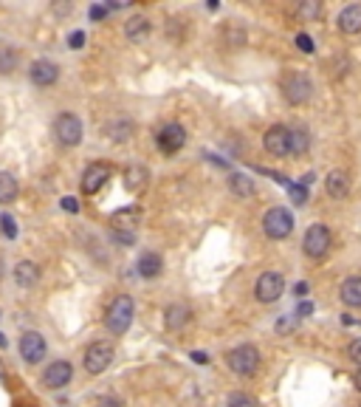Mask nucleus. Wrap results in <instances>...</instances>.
I'll use <instances>...</instances> for the list:
<instances>
[{"label": "nucleus", "instance_id": "1", "mask_svg": "<svg viewBox=\"0 0 361 407\" xmlns=\"http://www.w3.org/2000/svg\"><path fill=\"white\" fill-rule=\"evenodd\" d=\"M133 314H136L133 297H130V294H119V297L110 303L108 314H105V326H108L110 334L122 336V334L130 328V323H133Z\"/></svg>", "mask_w": 361, "mask_h": 407}, {"label": "nucleus", "instance_id": "2", "mask_svg": "<svg viewBox=\"0 0 361 407\" xmlns=\"http://www.w3.org/2000/svg\"><path fill=\"white\" fill-rule=\"evenodd\" d=\"M226 362L237 376H254L260 371V351L254 345H237L226 354Z\"/></svg>", "mask_w": 361, "mask_h": 407}, {"label": "nucleus", "instance_id": "3", "mask_svg": "<svg viewBox=\"0 0 361 407\" xmlns=\"http://www.w3.org/2000/svg\"><path fill=\"white\" fill-rule=\"evenodd\" d=\"M263 232L271 238V241H283L293 232V215H291L286 207H274L266 212L263 218Z\"/></svg>", "mask_w": 361, "mask_h": 407}, {"label": "nucleus", "instance_id": "4", "mask_svg": "<svg viewBox=\"0 0 361 407\" xmlns=\"http://www.w3.org/2000/svg\"><path fill=\"white\" fill-rule=\"evenodd\" d=\"M54 136H57L60 145L76 148V145L82 142V122H79V116H76V113H68V110L60 113L57 122H54Z\"/></svg>", "mask_w": 361, "mask_h": 407}, {"label": "nucleus", "instance_id": "5", "mask_svg": "<svg viewBox=\"0 0 361 407\" xmlns=\"http://www.w3.org/2000/svg\"><path fill=\"white\" fill-rule=\"evenodd\" d=\"M302 249H305V254H308V257L322 260V257L330 252V230H328L325 224H313V227L305 232Z\"/></svg>", "mask_w": 361, "mask_h": 407}, {"label": "nucleus", "instance_id": "6", "mask_svg": "<svg viewBox=\"0 0 361 407\" xmlns=\"http://www.w3.org/2000/svg\"><path fill=\"white\" fill-rule=\"evenodd\" d=\"M283 292H286V277H283L280 272H266V274H260V280H257V286H254V294H257L260 303H277V300L283 297Z\"/></svg>", "mask_w": 361, "mask_h": 407}, {"label": "nucleus", "instance_id": "7", "mask_svg": "<svg viewBox=\"0 0 361 407\" xmlns=\"http://www.w3.org/2000/svg\"><path fill=\"white\" fill-rule=\"evenodd\" d=\"M310 93H313V82L305 74H286L283 77V96L291 105H305L310 99Z\"/></svg>", "mask_w": 361, "mask_h": 407}, {"label": "nucleus", "instance_id": "8", "mask_svg": "<svg viewBox=\"0 0 361 407\" xmlns=\"http://www.w3.org/2000/svg\"><path fill=\"white\" fill-rule=\"evenodd\" d=\"M113 362V348L108 342H93L85 351V371L88 373H105Z\"/></svg>", "mask_w": 361, "mask_h": 407}, {"label": "nucleus", "instance_id": "9", "mask_svg": "<svg viewBox=\"0 0 361 407\" xmlns=\"http://www.w3.org/2000/svg\"><path fill=\"white\" fill-rule=\"evenodd\" d=\"M263 145H266V150H268L271 156H277V159L291 156V128H286V125L268 128L266 136H263Z\"/></svg>", "mask_w": 361, "mask_h": 407}, {"label": "nucleus", "instance_id": "10", "mask_svg": "<svg viewBox=\"0 0 361 407\" xmlns=\"http://www.w3.org/2000/svg\"><path fill=\"white\" fill-rule=\"evenodd\" d=\"M110 164L105 162H93L85 172H82V192H88V195H93V192H99L108 181H110Z\"/></svg>", "mask_w": 361, "mask_h": 407}, {"label": "nucleus", "instance_id": "11", "mask_svg": "<svg viewBox=\"0 0 361 407\" xmlns=\"http://www.w3.org/2000/svg\"><path fill=\"white\" fill-rule=\"evenodd\" d=\"M46 351H48V345H46V336L43 334H37V331H26L23 336H20V356L26 359V362H40L43 356H46Z\"/></svg>", "mask_w": 361, "mask_h": 407}, {"label": "nucleus", "instance_id": "12", "mask_svg": "<svg viewBox=\"0 0 361 407\" xmlns=\"http://www.w3.org/2000/svg\"><path fill=\"white\" fill-rule=\"evenodd\" d=\"M184 145H187V130H184L181 125L169 122L167 128H161V130H158V148H161L167 156L178 153Z\"/></svg>", "mask_w": 361, "mask_h": 407}, {"label": "nucleus", "instance_id": "13", "mask_svg": "<svg viewBox=\"0 0 361 407\" xmlns=\"http://www.w3.org/2000/svg\"><path fill=\"white\" fill-rule=\"evenodd\" d=\"M71 376H73L71 362L57 359V362H51V365L46 368V373H43V385H46V388H51V391H60V388H66V385L71 382Z\"/></svg>", "mask_w": 361, "mask_h": 407}, {"label": "nucleus", "instance_id": "14", "mask_svg": "<svg viewBox=\"0 0 361 407\" xmlns=\"http://www.w3.org/2000/svg\"><path fill=\"white\" fill-rule=\"evenodd\" d=\"M28 80L34 82L37 88H48V85H54L60 80V68L51 60H34L31 68H28Z\"/></svg>", "mask_w": 361, "mask_h": 407}, {"label": "nucleus", "instance_id": "15", "mask_svg": "<svg viewBox=\"0 0 361 407\" xmlns=\"http://www.w3.org/2000/svg\"><path fill=\"white\" fill-rule=\"evenodd\" d=\"M139 221H142V210L133 204V207L116 210L113 218H110V227H113V230H127V232H133V230L139 227Z\"/></svg>", "mask_w": 361, "mask_h": 407}, {"label": "nucleus", "instance_id": "16", "mask_svg": "<svg viewBox=\"0 0 361 407\" xmlns=\"http://www.w3.org/2000/svg\"><path fill=\"white\" fill-rule=\"evenodd\" d=\"M325 190H328V195H330V198H345V195L350 192V175H347L345 170H333V172H328V178H325Z\"/></svg>", "mask_w": 361, "mask_h": 407}, {"label": "nucleus", "instance_id": "17", "mask_svg": "<svg viewBox=\"0 0 361 407\" xmlns=\"http://www.w3.org/2000/svg\"><path fill=\"white\" fill-rule=\"evenodd\" d=\"M14 280H17V286H23V289L37 286V280H40V266L31 263V260H20V263L14 266Z\"/></svg>", "mask_w": 361, "mask_h": 407}, {"label": "nucleus", "instance_id": "18", "mask_svg": "<svg viewBox=\"0 0 361 407\" xmlns=\"http://www.w3.org/2000/svg\"><path fill=\"white\" fill-rule=\"evenodd\" d=\"M339 29H342L345 34H359L361 31V6L359 3L342 9V14H339Z\"/></svg>", "mask_w": 361, "mask_h": 407}, {"label": "nucleus", "instance_id": "19", "mask_svg": "<svg viewBox=\"0 0 361 407\" xmlns=\"http://www.w3.org/2000/svg\"><path fill=\"white\" fill-rule=\"evenodd\" d=\"M189 309L187 306H181V303H172V306H167V311H164V326L169 328V331H181V328L189 323Z\"/></svg>", "mask_w": 361, "mask_h": 407}, {"label": "nucleus", "instance_id": "20", "mask_svg": "<svg viewBox=\"0 0 361 407\" xmlns=\"http://www.w3.org/2000/svg\"><path fill=\"white\" fill-rule=\"evenodd\" d=\"M147 34H150V20L142 17V14H136V17H130V20L125 23V37H127L130 43H142Z\"/></svg>", "mask_w": 361, "mask_h": 407}, {"label": "nucleus", "instance_id": "21", "mask_svg": "<svg viewBox=\"0 0 361 407\" xmlns=\"http://www.w3.org/2000/svg\"><path fill=\"white\" fill-rule=\"evenodd\" d=\"M139 274L145 277V280H152V277H158L161 274V269H164V263H161V257L155 254V252H145L142 257H139Z\"/></svg>", "mask_w": 361, "mask_h": 407}, {"label": "nucleus", "instance_id": "22", "mask_svg": "<svg viewBox=\"0 0 361 407\" xmlns=\"http://www.w3.org/2000/svg\"><path fill=\"white\" fill-rule=\"evenodd\" d=\"M342 303L350 309H361V277H350L342 283Z\"/></svg>", "mask_w": 361, "mask_h": 407}, {"label": "nucleus", "instance_id": "23", "mask_svg": "<svg viewBox=\"0 0 361 407\" xmlns=\"http://www.w3.org/2000/svg\"><path fill=\"white\" fill-rule=\"evenodd\" d=\"M133 133H136V125L130 119H116L113 125H108V139L113 142H127Z\"/></svg>", "mask_w": 361, "mask_h": 407}, {"label": "nucleus", "instance_id": "24", "mask_svg": "<svg viewBox=\"0 0 361 407\" xmlns=\"http://www.w3.org/2000/svg\"><path fill=\"white\" fill-rule=\"evenodd\" d=\"M17 192H20L17 178H14L11 172H3V170H0V204H11V201L17 198Z\"/></svg>", "mask_w": 361, "mask_h": 407}, {"label": "nucleus", "instance_id": "25", "mask_svg": "<svg viewBox=\"0 0 361 407\" xmlns=\"http://www.w3.org/2000/svg\"><path fill=\"white\" fill-rule=\"evenodd\" d=\"M147 178H150V172H147L145 164H133V167L125 170V184H127V190H142L147 184Z\"/></svg>", "mask_w": 361, "mask_h": 407}, {"label": "nucleus", "instance_id": "26", "mask_svg": "<svg viewBox=\"0 0 361 407\" xmlns=\"http://www.w3.org/2000/svg\"><path fill=\"white\" fill-rule=\"evenodd\" d=\"M229 187H231V192L240 195V198H248V195L254 192V181H251L248 175H243V172H231Z\"/></svg>", "mask_w": 361, "mask_h": 407}, {"label": "nucleus", "instance_id": "27", "mask_svg": "<svg viewBox=\"0 0 361 407\" xmlns=\"http://www.w3.org/2000/svg\"><path fill=\"white\" fill-rule=\"evenodd\" d=\"M17 63H20L17 51L3 43V46H0V74H11V71L17 68Z\"/></svg>", "mask_w": 361, "mask_h": 407}, {"label": "nucleus", "instance_id": "28", "mask_svg": "<svg viewBox=\"0 0 361 407\" xmlns=\"http://www.w3.org/2000/svg\"><path fill=\"white\" fill-rule=\"evenodd\" d=\"M308 148H310V136H308V130H302V128L291 130V153H293V156H302Z\"/></svg>", "mask_w": 361, "mask_h": 407}, {"label": "nucleus", "instance_id": "29", "mask_svg": "<svg viewBox=\"0 0 361 407\" xmlns=\"http://www.w3.org/2000/svg\"><path fill=\"white\" fill-rule=\"evenodd\" d=\"M226 407H257V402L248 396V393H229V399H226Z\"/></svg>", "mask_w": 361, "mask_h": 407}, {"label": "nucleus", "instance_id": "30", "mask_svg": "<svg viewBox=\"0 0 361 407\" xmlns=\"http://www.w3.org/2000/svg\"><path fill=\"white\" fill-rule=\"evenodd\" d=\"M110 241L122 246H133L136 244V232H127V230H110Z\"/></svg>", "mask_w": 361, "mask_h": 407}, {"label": "nucleus", "instance_id": "31", "mask_svg": "<svg viewBox=\"0 0 361 407\" xmlns=\"http://www.w3.org/2000/svg\"><path fill=\"white\" fill-rule=\"evenodd\" d=\"M288 192L293 204H305L308 201V184H288Z\"/></svg>", "mask_w": 361, "mask_h": 407}, {"label": "nucleus", "instance_id": "32", "mask_svg": "<svg viewBox=\"0 0 361 407\" xmlns=\"http://www.w3.org/2000/svg\"><path fill=\"white\" fill-rule=\"evenodd\" d=\"M0 230H3V235H6L9 241H14V238H17V224H14V218H11V215H0Z\"/></svg>", "mask_w": 361, "mask_h": 407}, {"label": "nucleus", "instance_id": "33", "mask_svg": "<svg viewBox=\"0 0 361 407\" xmlns=\"http://www.w3.org/2000/svg\"><path fill=\"white\" fill-rule=\"evenodd\" d=\"M277 334H291V331H293V328H296V317H293V314H286V317H280V320H277Z\"/></svg>", "mask_w": 361, "mask_h": 407}, {"label": "nucleus", "instance_id": "34", "mask_svg": "<svg viewBox=\"0 0 361 407\" xmlns=\"http://www.w3.org/2000/svg\"><path fill=\"white\" fill-rule=\"evenodd\" d=\"M319 11H322V6H319L316 0H310V3H302V6H299V17H305V20H308V17H316Z\"/></svg>", "mask_w": 361, "mask_h": 407}, {"label": "nucleus", "instance_id": "35", "mask_svg": "<svg viewBox=\"0 0 361 407\" xmlns=\"http://www.w3.org/2000/svg\"><path fill=\"white\" fill-rule=\"evenodd\" d=\"M108 11H110L108 6H99V3H96V6H90V9H88V17H90V20H105V17H108Z\"/></svg>", "mask_w": 361, "mask_h": 407}, {"label": "nucleus", "instance_id": "36", "mask_svg": "<svg viewBox=\"0 0 361 407\" xmlns=\"http://www.w3.org/2000/svg\"><path fill=\"white\" fill-rule=\"evenodd\" d=\"M96 407H125V402L119 396H99L96 399Z\"/></svg>", "mask_w": 361, "mask_h": 407}, {"label": "nucleus", "instance_id": "37", "mask_svg": "<svg viewBox=\"0 0 361 407\" xmlns=\"http://www.w3.org/2000/svg\"><path fill=\"white\" fill-rule=\"evenodd\" d=\"M296 46H299L305 54H313V40H310L308 34H299V37H296Z\"/></svg>", "mask_w": 361, "mask_h": 407}, {"label": "nucleus", "instance_id": "38", "mask_svg": "<svg viewBox=\"0 0 361 407\" xmlns=\"http://www.w3.org/2000/svg\"><path fill=\"white\" fill-rule=\"evenodd\" d=\"M68 46H71V48H82V46H85V31H71Z\"/></svg>", "mask_w": 361, "mask_h": 407}, {"label": "nucleus", "instance_id": "39", "mask_svg": "<svg viewBox=\"0 0 361 407\" xmlns=\"http://www.w3.org/2000/svg\"><path fill=\"white\" fill-rule=\"evenodd\" d=\"M350 359H353V362H361V339H356V342L350 345Z\"/></svg>", "mask_w": 361, "mask_h": 407}, {"label": "nucleus", "instance_id": "40", "mask_svg": "<svg viewBox=\"0 0 361 407\" xmlns=\"http://www.w3.org/2000/svg\"><path fill=\"white\" fill-rule=\"evenodd\" d=\"M63 210H66V212H79L76 198H63Z\"/></svg>", "mask_w": 361, "mask_h": 407}, {"label": "nucleus", "instance_id": "41", "mask_svg": "<svg viewBox=\"0 0 361 407\" xmlns=\"http://www.w3.org/2000/svg\"><path fill=\"white\" fill-rule=\"evenodd\" d=\"M192 362H198V365H206V362H209V356H206L204 351H192Z\"/></svg>", "mask_w": 361, "mask_h": 407}, {"label": "nucleus", "instance_id": "42", "mask_svg": "<svg viewBox=\"0 0 361 407\" xmlns=\"http://www.w3.org/2000/svg\"><path fill=\"white\" fill-rule=\"evenodd\" d=\"M310 311H313L310 303H302V306H299V317H305V314H310Z\"/></svg>", "mask_w": 361, "mask_h": 407}, {"label": "nucleus", "instance_id": "43", "mask_svg": "<svg viewBox=\"0 0 361 407\" xmlns=\"http://www.w3.org/2000/svg\"><path fill=\"white\" fill-rule=\"evenodd\" d=\"M296 294H299V297L308 294V283H296Z\"/></svg>", "mask_w": 361, "mask_h": 407}, {"label": "nucleus", "instance_id": "44", "mask_svg": "<svg viewBox=\"0 0 361 407\" xmlns=\"http://www.w3.org/2000/svg\"><path fill=\"white\" fill-rule=\"evenodd\" d=\"M353 382H356V391L361 393V365H359V371H356V376H353Z\"/></svg>", "mask_w": 361, "mask_h": 407}, {"label": "nucleus", "instance_id": "45", "mask_svg": "<svg viewBox=\"0 0 361 407\" xmlns=\"http://www.w3.org/2000/svg\"><path fill=\"white\" fill-rule=\"evenodd\" d=\"M0 348H6V336L3 334H0Z\"/></svg>", "mask_w": 361, "mask_h": 407}, {"label": "nucleus", "instance_id": "46", "mask_svg": "<svg viewBox=\"0 0 361 407\" xmlns=\"http://www.w3.org/2000/svg\"><path fill=\"white\" fill-rule=\"evenodd\" d=\"M0 280H3V260H0Z\"/></svg>", "mask_w": 361, "mask_h": 407}, {"label": "nucleus", "instance_id": "47", "mask_svg": "<svg viewBox=\"0 0 361 407\" xmlns=\"http://www.w3.org/2000/svg\"><path fill=\"white\" fill-rule=\"evenodd\" d=\"M0 317H3V314H0Z\"/></svg>", "mask_w": 361, "mask_h": 407}]
</instances>
